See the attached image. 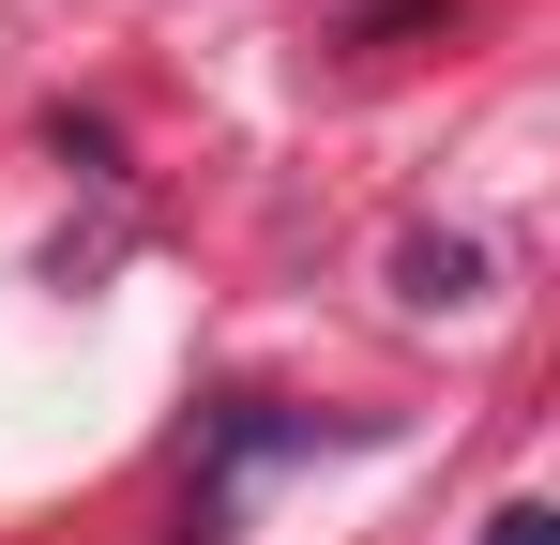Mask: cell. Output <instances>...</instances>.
Wrapping results in <instances>:
<instances>
[{
	"mask_svg": "<svg viewBox=\"0 0 560 545\" xmlns=\"http://www.w3.org/2000/svg\"><path fill=\"white\" fill-rule=\"evenodd\" d=\"M409 303H485V243H409Z\"/></svg>",
	"mask_w": 560,
	"mask_h": 545,
	"instance_id": "6da1fadb",
	"label": "cell"
},
{
	"mask_svg": "<svg viewBox=\"0 0 560 545\" xmlns=\"http://www.w3.org/2000/svg\"><path fill=\"white\" fill-rule=\"evenodd\" d=\"M485 545H560V515H546V500H500V515H485Z\"/></svg>",
	"mask_w": 560,
	"mask_h": 545,
	"instance_id": "7a4b0ae2",
	"label": "cell"
}]
</instances>
